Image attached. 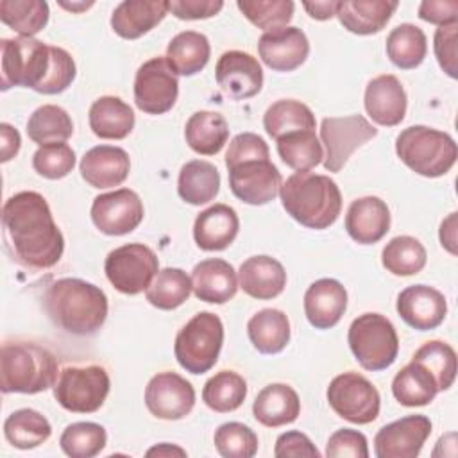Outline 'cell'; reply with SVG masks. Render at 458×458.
Here are the masks:
<instances>
[{
    "instance_id": "obj_36",
    "label": "cell",
    "mask_w": 458,
    "mask_h": 458,
    "mask_svg": "<svg viewBox=\"0 0 458 458\" xmlns=\"http://www.w3.org/2000/svg\"><path fill=\"white\" fill-rule=\"evenodd\" d=\"M438 392L433 374L419 361L411 360L392 381V394L403 406H426Z\"/></svg>"
},
{
    "instance_id": "obj_16",
    "label": "cell",
    "mask_w": 458,
    "mask_h": 458,
    "mask_svg": "<svg viewBox=\"0 0 458 458\" xmlns=\"http://www.w3.org/2000/svg\"><path fill=\"white\" fill-rule=\"evenodd\" d=\"M145 404L154 417L177 420L191 411L195 404V390L182 376L175 372H159L147 383Z\"/></svg>"
},
{
    "instance_id": "obj_45",
    "label": "cell",
    "mask_w": 458,
    "mask_h": 458,
    "mask_svg": "<svg viewBox=\"0 0 458 458\" xmlns=\"http://www.w3.org/2000/svg\"><path fill=\"white\" fill-rule=\"evenodd\" d=\"M0 20L21 38H32L48 21V4L43 0H2Z\"/></svg>"
},
{
    "instance_id": "obj_18",
    "label": "cell",
    "mask_w": 458,
    "mask_h": 458,
    "mask_svg": "<svg viewBox=\"0 0 458 458\" xmlns=\"http://www.w3.org/2000/svg\"><path fill=\"white\" fill-rule=\"evenodd\" d=\"M215 77L220 89L234 100L250 98L263 86V70L258 59L242 50L224 52L216 61Z\"/></svg>"
},
{
    "instance_id": "obj_6",
    "label": "cell",
    "mask_w": 458,
    "mask_h": 458,
    "mask_svg": "<svg viewBox=\"0 0 458 458\" xmlns=\"http://www.w3.org/2000/svg\"><path fill=\"white\" fill-rule=\"evenodd\" d=\"M399 159L415 174L440 177L447 174L458 157L454 140L442 131L426 125H410L395 140Z\"/></svg>"
},
{
    "instance_id": "obj_14",
    "label": "cell",
    "mask_w": 458,
    "mask_h": 458,
    "mask_svg": "<svg viewBox=\"0 0 458 458\" xmlns=\"http://www.w3.org/2000/svg\"><path fill=\"white\" fill-rule=\"evenodd\" d=\"M91 220L95 227L109 236L134 231L143 220V202L136 191L120 188L93 199Z\"/></svg>"
},
{
    "instance_id": "obj_43",
    "label": "cell",
    "mask_w": 458,
    "mask_h": 458,
    "mask_svg": "<svg viewBox=\"0 0 458 458\" xmlns=\"http://www.w3.org/2000/svg\"><path fill=\"white\" fill-rule=\"evenodd\" d=\"M247 395L245 379L234 370H220L211 376L202 388V401L208 408L227 413L242 406Z\"/></svg>"
},
{
    "instance_id": "obj_26",
    "label": "cell",
    "mask_w": 458,
    "mask_h": 458,
    "mask_svg": "<svg viewBox=\"0 0 458 458\" xmlns=\"http://www.w3.org/2000/svg\"><path fill=\"white\" fill-rule=\"evenodd\" d=\"M166 13V0H123L111 14V27L123 39H138L161 23Z\"/></svg>"
},
{
    "instance_id": "obj_46",
    "label": "cell",
    "mask_w": 458,
    "mask_h": 458,
    "mask_svg": "<svg viewBox=\"0 0 458 458\" xmlns=\"http://www.w3.org/2000/svg\"><path fill=\"white\" fill-rule=\"evenodd\" d=\"M107 442L106 429L97 422H73L66 426L59 445L70 458H93Z\"/></svg>"
},
{
    "instance_id": "obj_10",
    "label": "cell",
    "mask_w": 458,
    "mask_h": 458,
    "mask_svg": "<svg viewBox=\"0 0 458 458\" xmlns=\"http://www.w3.org/2000/svg\"><path fill=\"white\" fill-rule=\"evenodd\" d=\"M157 256L143 243H125L116 247L107 254L104 263L109 283L127 295H136L147 290L157 274Z\"/></svg>"
},
{
    "instance_id": "obj_11",
    "label": "cell",
    "mask_w": 458,
    "mask_h": 458,
    "mask_svg": "<svg viewBox=\"0 0 458 458\" xmlns=\"http://www.w3.org/2000/svg\"><path fill=\"white\" fill-rule=\"evenodd\" d=\"M327 403L333 411L352 422L369 424L379 415V392L358 372H344L333 377L327 386Z\"/></svg>"
},
{
    "instance_id": "obj_24",
    "label": "cell",
    "mask_w": 458,
    "mask_h": 458,
    "mask_svg": "<svg viewBox=\"0 0 458 458\" xmlns=\"http://www.w3.org/2000/svg\"><path fill=\"white\" fill-rule=\"evenodd\" d=\"M345 229L349 236L361 245L379 242L390 229L388 206L379 197L352 200L345 215Z\"/></svg>"
},
{
    "instance_id": "obj_23",
    "label": "cell",
    "mask_w": 458,
    "mask_h": 458,
    "mask_svg": "<svg viewBox=\"0 0 458 458\" xmlns=\"http://www.w3.org/2000/svg\"><path fill=\"white\" fill-rule=\"evenodd\" d=\"M347 308V290L336 279H318L304 293V313L317 329L336 326Z\"/></svg>"
},
{
    "instance_id": "obj_29",
    "label": "cell",
    "mask_w": 458,
    "mask_h": 458,
    "mask_svg": "<svg viewBox=\"0 0 458 458\" xmlns=\"http://www.w3.org/2000/svg\"><path fill=\"white\" fill-rule=\"evenodd\" d=\"M254 419L267 428H279L293 422L301 413L297 392L284 383L267 385L254 399Z\"/></svg>"
},
{
    "instance_id": "obj_58",
    "label": "cell",
    "mask_w": 458,
    "mask_h": 458,
    "mask_svg": "<svg viewBox=\"0 0 458 458\" xmlns=\"http://www.w3.org/2000/svg\"><path fill=\"white\" fill-rule=\"evenodd\" d=\"M440 243L442 247L451 252L456 254V213H451L442 224H440Z\"/></svg>"
},
{
    "instance_id": "obj_47",
    "label": "cell",
    "mask_w": 458,
    "mask_h": 458,
    "mask_svg": "<svg viewBox=\"0 0 458 458\" xmlns=\"http://www.w3.org/2000/svg\"><path fill=\"white\" fill-rule=\"evenodd\" d=\"M415 361L422 363L435 377L438 392L447 390L456 377V352L454 349L440 340L426 342L413 354Z\"/></svg>"
},
{
    "instance_id": "obj_52",
    "label": "cell",
    "mask_w": 458,
    "mask_h": 458,
    "mask_svg": "<svg viewBox=\"0 0 458 458\" xmlns=\"http://www.w3.org/2000/svg\"><path fill=\"white\" fill-rule=\"evenodd\" d=\"M326 454L329 458H367L369 456V447H367V438L363 433L356 429H338L335 431L326 445Z\"/></svg>"
},
{
    "instance_id": "obj_3",
    "label": "cell",
    "mask_w": 458,
    "mask_h": 458,
    "mask_svg": "<svg viewBox=\"0 0 458 458\" xmlns=\"http://www.w3.org/2000/svg\"><path fill=\"white\" fill-rule=\"evenodd\" d=\"M45 310L50 320L72 335H93L107 317L106 293L77 277H64L52 283L45 293Z\"/></svg>"
},
{
    "instance_id": "obj_1",
    "label": "cell",
    "mask_w": 458,
    "mask_h": 458,
    "mask_svg": "<svg viewBox=\"0 0 458 458\" xmlns=\"http://www.w3.org/2000/svg\"><path fill=\"white\" fill-rule=\"evenodd\" d=\"M2 229L7 250L23 267L50 268L63 256L64 238L38 191H20L5 200Z\"/></svg>"
},
{
    "instance_id": "obj_53",
    "label": "cell",
    "mask_w": 458,
    "mask_h": 458,
    "mask_svg": "<svg viewBox=\"0 0 458 458\" xmlns=\"http://www.w3.org/2000/svg\"><path fill=\"white\" fill-rule=\"evenodd\" d=\"M456 41H458V21L440 25L435 32V55L440 68L453 79L458 77L456 66Z\"/></svg>"
},
{
    "instance_id": "obj_4",
    "label": "cell",
    "mask_w": 458,
    "mask_h": 458,
    "mask_svg": "<svg viewBox=\"0 0 458 458\" xmlns=\"http://www.w3.org/2000/svg\"><path fill=\"white\" fill-rule=\"evenodd\" d=\"M279 195L286 213L310 229L333 225L342 211V193L327 175L297 172L281 184Z\"/></svg>"
},
{
    "instance_id": "obj_27",
    "label": "cell",
    "mask_w": 458,
    "mask_h": 458,
    "mask_svg": "<svg viewBox=\"0 0 458 458\" xmlns=\"http://www.w3.org/2000/svg\"><path fill=\"white\" fill-rule=\"evenodd\" d=\"M238 229L236 211L227 204H215L195 218L193 238L202 250H224L234 242Z\"/></svg>"
},
{
    "instance_id": "obj_34",
    "label": "cell",
    "mask_w": 458,
    "mask_h": 458,
    "mask_svg": "<svg viewBox=\"0 0 458 458\" xmlns=\"http://www.w3.org/2000/svg\"><path fill=\"white\" fill-rule=\"evenodd\" d=\"M220 190V174L209 161L193 159L182 165L177 179L179 197L191 204L200 206L216 197Z\"/></svg>"
},
{
    "instance_id": "obj_15",
    "label": "cell",
    "mask_w": 458,
    "mask_h": 458,
    "mask_svg": "<svg viewBox=\"0 0 458 458\" xmlns=\"http://www.w3.org/2000/svg\"><path fill=\"white\" fill-rule=\"evenodd\" d=\"M229 186L242 202L263 206L277 197L281 174L270 159H252L229 168Z\"/></svg>"
},
{
    "instance_id": "obj_21",
    "label": "cell",
    "mask_w": 458,
    "mask_h": 458,
    "mask_svg": "<svg viewBox=\"0 0 458 458\" xmlns=\"http://www.w3.org/2000/svg\"><path fill=\"white\" fill-rule=\"evenodd\" d=\"M406 91L395 75H377L365 88V111L377 125H399L406 114Z\"/></svg>"
},
{
    "instance_id": "obj_35",
    "label": "cell",
    "mask_w": 458,
    "mask_h": 458,
    "mask_svg": "<svg viewBox=\"0 0 458 458\" xmlns=\"http://www.w3.org/2000/svg\"><path fill=\"white\" fill-rule=\"evenodd\" d=\"M211 47L204 34L184 30L172 38L166 47V61L177 75H195L209 61Z\"/></svg>"
},
{
    "instance_id": "obj_20",
    "label": "cell",
    "mask_w": 458,
    "mask_h": 458,
    "mask_svg": "<svg viewBox=\"0 0 458 458\" xmlns=\"http://www.w3.org/2000/svg\"><path fill=\"white\" fill-rule=\"evenodd\" d=\"M258 52L268 68L292 72L306 61L310 41L299 27H283L265 32L258 41Z\"/></svg>"
},
{
    "instance_id": "obj_7",
    "label": "cell",
    "mask_w": 458,
    "mask_h": 458,
    "mask_svg": "<svg viewBox=\"0 0 458 458\" xmlns=\"http://www.w3.org/2000/svg\"><path fill=\"white\" fill-rule=\"evenodd\" d=\"M222 344V320L211 311H200L177 333L174 352L186 372L204 374L215 367Z\"/></svg>"
},
{
    "instance_id": "obj_57",
    "label": "cell",
    "mask_w": 458,
    "mask_h": 458,
    "mask_svg": "<svg viewBox=\"0 0 458 458\" xmlns=\"http://www.w3.org/2000/svg\"><path fill=\"white\" fill-rule=\"evenodd\" d=\"M0 136H2V163H7L18 154L21 138H20V132L9 123H0Z\"/></svg>"
},
{
    "instance_id": "obj_30",
    "label": "cell",
    "mask_w": 458,
    "mask_h": 458,
    "mask_svg": "<svg viewBox=\"0 0 458 458\" xmlns=\"http://www.w3.org/2000/svg\"><path fill=\"white\" fill-rule=\"evenodd\" d=\"M395 9L397 2L390 0H342L336 5V16L349 32L367 36L379 32Z\"/></svg>"
},
{
    "instance_id": "obj_2",
    "label": "cell",
    "mask_w": 458,
    "mask_h": 458,
    "mask_svg": "<svg viewBox=\"0 0 458 458\" xmlns=\"http://www.w3.org/2000/svg\"><path fill=\"white\" fill-rule=\"evenodd\" d=\"M0 63L4 91L25 86L43 95H57L73 82L77 72L64 48L21 36L0 41Z\"/></svg>"
},
{
    "instance_id": "obj_61",
    "label": "cell",
    "mask_w": 458,
    "mask_h": 458,
    "mask_svg": "<svg viewBox=\"0 0 458 458\" xmlns=\"http://www.w3.org/2000/svg\"><path fill=\"white\" fill-rule=\"evenodd\" d=\"M61 4V7H64V9H70V11H84V9H88V7H91L93 5V2H81V4H68V2H59Z\"/></svg>"
},
{
    "instance_id": "obj_44",
    "label": "cell",
    "mask_w": 458,
    "mask_h": 458,
    "mask_svg": "<svg viewBox=\"0 0 458 458\" xmlns=\"http://www.w3.org/2000/svg\"><path fill=\"white\" fill-rule=\"evenodd\" d=\"M383 267L394 276L419 274L428 261L424 245L413 236H395L381 250Z\"/></svg>"
},
{
    "instance_id": "obj_25",
    "label": "cell",
    "mask_w": 458,
    "mask_h": 458,
    "mask_svg": "<svg viewBox=\"0 0 458 458\" xmlns=\"http://www.w3.org/2000/svg\"><path fill=\"white\" fill-rule=\"evenodd\" d=\"M191 288L197 299L224 304L236 295L238 277L231 263L220 258H209L193 267Z\"/></svg>"
},
{
    "instance_id": "obj_12",
    "label": "cell",
    "mask_w": 458,
    "mask_h": 458,
    "mask_svg": "<svg viewBox=\"0 0 458 458\" xmlns=\"http://www.w3.org/2000/svg\"><path fill=\"white\" fill-rule=\"evenodd\" d=\"M377 129L361 114L329 116L320 123V140L326 145L324 168L327 172H340L351 154L376 138Z\"/></svg>"
},
{
    "instance_id": "obj_56",
    "label": "cell",
    "mask_w": 458,
    "mask_h": 458,
    "mask_svg": "<svg viewBox=\"0 0 458 458\" xmlns=\"http://www.w3.org/2000/svg\"><path fill=\"white\" fill-rule=\"evenodd\" d=\"M419 18L437 25L458 21V2L456 0H424L419 5Z\"/></svg>"
},
{
    "instance_id": "obj_38",
    "label": "cell",
    "mask_w": 458,
    "mask_h": 458,
    "mask_svg": "<svg viewBox=\"0 0 458 458\" xmlns=\"http://www.w3.org/2000/svg\"><path fill=\"white\" fill-rule=\"evenodd\" d=\"M4 435L13 447L32 449L48 440L52 435V426L39 411L21 408L5 419Z\"/></svg>"
},
{
    "instance_id": "obj_28",
    "label": "cell",
    "mask_w": 458,
    "mask_h": 458,
    "mask_svg": "<svg viewBox=\"0 0 458 458\" xmlns=\"http://www.w3.org/2000/svg\"><path fill=\"white\" fill-rule=\"evenodd\" d=\"M238 281L247 295L267 301L284 290L286 272L283 265L270 256H252L242 263Z\"/></svg>"
},
{
    "instance_id": "obj_22",
    "label": "cell",
    "mask_w": 458,
    "mask_h": 458,
    "mask_svg": "<svg viewBox=\"0 0 458 458\" xmlns=\"http://www.w3.org/2000/svg\"><path fill=\"white\" fill-rule=\"evenodd\" d=\"M82 179L93 188L120 186L131 170L127 152L114 145H97L89 148L79 165Z\"/></svg>"
},
{
    "instance_id": "obj_48",
    "label": "cell",
    "mask_w": 458,
    "mask_h": 458,
    "mask_svg": "<svg viewBox=\"0 0 458 458\" xmlns=\"http://www.w3.org/2000/svg\"><path fill=\"white\" fill-rule=\"evenodd\" d=\"M236 5L252 25L265 32L288 27L295 7L292 0H238Z\"/></svg>"
},
{
    "instance_id": "obj_42",
    "label": "cell",
    "mask_w": 458,
    "mask_h": 458,
    "mask_svg": "<svg viewBox=\"0 0 458 458\" xmlns=\"http://www.w3.org/2000/svg\"><path fill=\"white\" fill-rule=\"evenodd\" d=\"M191 290V277L184 270L166 267L157 270L152 283L145 290V297L159 310H175L188 301Z\"/></svg>"
},
{
    "instance_id": "obj_31",
    "label": "cell",
    "mask_w": 458,
    "mask_h": 458,
    "mask_svg": "<svg viewBox=\"0 0 458 458\" xmlns=\"http://www.w3.org/2000/svg\"><path fill=\"white\" fill-rule=\"evenodd\" d=\"M89 127L102 140H123L134 127V111L118 97L97 98L88 113Z\"/></svg>"
},
{
    "instance_id": "obj_40",
    "label": "cell",
    "mask_w": 458,
    "mask_h": 458,
    "mask_svg": "<svg viewBox=\"0 0 458 458\" xmlns=\"http://www.w3.org/2000/svg\"><path fill=\"white\" fill-rule=\"evenodd\" d=\"M27 134L39 147L64 143L73 134V122L63 107L45 104L30 114L27 122Z\"/></svg>"
},
{
    "instance_id": "obj_49",
    "label": "cell",
    "mask_w": 458,
    "mask_h": 458,
    "mask_svg": "<svg viewBox=\"0 0 458 458\" xmlns=\"http://www.w3.org/2000/svg\"><path fill=\"white\" fill-rule=\"evenodd\" d=\"M215 447L224 458H252L258 453L256 433L242 422H225L216 428Z\"/></svg>"
},
{
    "instance_id": "obj_33",
    "label": "cell",
    "mask_w": 458,
    "mask_h": 458,
    "mask_svg": "<svg viewBox=\"0 0 458 458\" xmlns=\"http://www.w3.org/2000/svg\"><path fill=\"white\" fill-rule=\"evenodd\" d=\"M184 138L190 148L197 154L213 156L227 143L229 125L220 113L197 111L186 122Z\"/></svg>"
},
{
    "instance_id": "obj_8",
    "label": "cell",
    "mask_w": 458,
    "mask_h": 458,
    "mask_svg": "<svg viewBox=\"0 0 458 458\" xmlns=\"http://www.w3.org/2000/svg\"><path fill=\"white\" fill-rule=\"evenodd\" d=\"M349 347L365 370L388 369L399 352L394 324L379 313H363L352 320L347 333Z\"/></svg>"
},
{
    "instance_id": "obj_13",
    "label": "cell",
    "mask_w": 458,
    "mask_h": 458,
    "mask_svg": "<svg viewBox=\"0 0 458 458\" xmlns=\"http://www.w3.org/2000/svg\"><path fill=\"white\" fill-rule=\"evenodd\" d=\"M177 95V73L166 57H152L138 68L134 79V102L138 109L148 114H163L174 107Z\"/></svg>"
},
{
    "instance_id": "obj_50",
    "label": "cell",
    "mask_w": 458,
    "mask_h": 458,
    "mask_svg": "<svg viewBox=\"0 0 458 458\" xmlns=\"http://www.w3.org/2000/svg\"><path fill=\"white\" fill-rule=\"evenodd\" d=\"M75 166V152L66 143L39 147L32 156V168L47 179L66 177Z\"/></svg>"
},
{
    "instance_id": "obj_59",
    "label": "cell",
    "mask_w": 458,
    "mask_h": 458,
    "mask_svg": "<svg viewBox=\"0 0 458 458\" xmlns=\"http://www.w3.org/2000/svg\"><path fill=\"white\" fill-rule=\"evenodd\" d=\"M336 0H324V2H302L306 13L315 20H329L336 14Z\"/></svg>"
},
{
    "instance_id": "obj_32",
    "label": "cell",
    "mask_w": 458,
    "mask_h": 458,
    "mask_svg": "<svg viewBox=\"0 0 458 458\" xmlns=\"http://www.w3.org/2000/svg\"><path fill=\"white\" fill-rule=\"evenodd\" d=\"M250 344L261 354H277L290 342V320L284 311L265 308L247 322Z\"/></svg>"
},
{
    "instance_id": "obj_55",
    "label": "cell",
    "mask_w": 458,
    "mask_h": 458,
    "mask_svg": "<svg viewBox=\"0 0 458 458\" xmlns=\"http://www.w3.org/2000/svg\"><path fill=\"white\" fill-rule=\"evenodd\" d=\"M224 7L222 0H172L168 11L179 20L211 18Z\"/></svg>"
},
{
    "instance_id": "obj_17",
    "label": "cell",
    "mask_w": 458,
    "mask_h": 458,
    "mask_svg": "<svg viewBox=\"0 0 458 458\" xmlns=\"http://www.w3.org/2000/svg\"><path fill=\"white\" fill-rule=\"evenodd\" d=\"M431 433V420L426 415H406L383 426L374 437L377 458H415Z\"/></svg>"
},
{
    "instance_id": "obj_9",
    "label": "cell",
    "mask_w": 458,
    "mask_h": 458,
    "mask_svg": "<svg viewBox=\"0 0 458 458\" xmlns=\"http://www.w3.org/2000/svg\"><path fill=\"white\" fill-rule=\"evenodd\" d=\"M109 376L100 365L64 367L54 383V397L73 413L97 411L109 394Z\"/></svg>"
},
{
    "instance_id": "obj_37",
    "label": "cell",
    "mask_w": 458,
    "mask_h": 458,
    "mask_svg": "<svg viewBox=\"0 0 458 458\" xmlns=\"http://www.w3.org/2000/svg\"><path fill=\"white\" fill-rule=\"evenodd\" d=\"M315 114L299 100H277L263 114V127L274 140L293 131H315Z\"/></svg>"
},
{
    "instance_id": "obj_5",
    "label": "cell",
    "mask_w": 458,
    "mask_h": 458,
    "mask_svg": "<svg viewBox=\"0 0 458 458\" xmlns=\"http://www.w3.org/2000/svg\"><path fill=\"white\" fill-rule=\"evenodd\" d=\"M57 379L55 356L32 342H5L0 352V388L4 394H38Z\"/></svg>"
},
{
    "instance_id": "obj_19",
    "label": "cell",
    "mask_w": 458,
    "mask_h": 458,
    "mask_svg": "<svg viewBox=\"0 0 458 458\" xmlns=\"http://www.w3.org/2000/svg\"><path fill=\"white\" fill-rule=\"evenodd\" d=\"M399 317L419 331L438 327L447 315V302L442 292L428 284H413L397 295Z\"/></svg>"
},
{
    "instance_id": "obj_39",
    "label": "cell",
    "mask_w": 458,
    "mask_h": 458,
    "mask_svg": "<svg viewBox=\"0 0 458 458\" xmlns=\"http://www.w3.org/2000/svg\"><path fill=\"white\" fill-rule=\"evenodd\" d=\"M428 52V41L422 29L413 23H401L386 38V55L401 70L417 68Z\"/></svg>"
},
{
    "instance_id": "obj_41",
    "label": "cell",
    "mask_w": 458,
    "mask_h": 458,
    "mask_svg": "<svg viewBox=\"0 0 458 458\" xmlns=\"http://www.w3.org/2000/svg\"><path fill=\"white\" fill-rule=\"evenodd\" d=\"M276 141L279 157L295 172H308L322 163L324 150L315 131H293Z\"/></svg>"
},
{
    "instance_id": "obj_60",
    "label": "cell",
    "mask_w": 458,
    "mask_h": 458,
    "mask_svg": "<svg viewBox=\"0 0 458 458\" xmlns=\"http://www.w3.org/2000/svg\"><path fill=\"white\" fill-rule=\"evenodd\" d=\"M154 454H157V456H170V454L186 456V451H184V449H181V447H177V445L159 444V445H156V447H152V449H148V451H147V456H154Z\"/></svg>"
},
{
    "instance_id": "obj_54",
    "label": "cell",
    "mask_w": 458,
    "mask_h": 458,
    "mask_svg": "<svg viewBox=\"0 0 458 458\" xmlns=\"http://www.w3.org/2000/svg\"><path fill=\"white\" fill-rule=\"evenodd\" d=\"M274 456H277V458H288V456H293V458H299V456L318 458L320 453L304 433L286 431V433H281L277 437L276 447H274Z\"/></svg>"
},
{
    "instance_id": "obj_51",
    "label": "cell",
    "mask_w": 458,
    "mask_h": 458,
    "mask_svg": "<svg viewBox=\"0 0 458 458\" xmlns=\"http://www.w3.org/2000/svg\"><path fill=\"white\" fill-rule=\"evenodd\" d=\"M252 159H268V145L261 136L254 132L236 134L225 152V166L231 168Z\"/></svg>"
}]
</instances>
